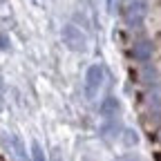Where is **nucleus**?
<instances>
[{
	"mask_svg": "<svg viewBox=\"0 0 161 161\" xmlns=\"http://www.w3.org/2000/svg\"><path fill=\"white\" fill-rule=\"evenodd\" d=\"M119 14H121V20L125 23V27L136 29L146 23V18L150 14V0H121Z\"/></svg>",
	"mask_w": 161,
	"mask_h": 161,
	"instance_id": "f257e3e1",
	"label": "nucleus"
},
{
	"mask_svg": "<svg viewBox=\"0 0 161 161\" xmlns=\"http://www.w3.org/2000/svg\"><path fill=\"white\" fill-rule=\"evenodd\" d=\"M105 83H108V69L101 63H92L85 69V80H83V92L87 101H96V96L103 92Z\"/></svg>",
	"mask_w": 161,
	"mask_h": 161,
	"instance_id": "f03ea898",
	"label": "nucleus"
},
{
	"mask_svg": "<svg viewBox=\"0 0 161 161\" xmlns=\"http://www.w3.org/2000/svg\"><path fill=\"white\" fill-rule=\"evenodd\" d=\"M157 43L150 38V36H136L134 43L130 47V56L134 63L143 65V63H152V60L157 58Z\"/></svg>",
	"mask_w": 161,
	"mask_h": 161,
	"instance_id": "7ed1b4c3",
	"label": "nucleus"
},
{
	"mask_svg": "<svg viewBox=\"0 0 161 161\" xmlns=\"http://www.w3.org/2000/svg\"><path fill=\"white\" fill-rule=\"evenodd\" d=\"M60 38H63V45L69 49V52H85L87 49V34L80 29L78 25L74 23H65L63 29H60Z\"/></svg>",
	"mask_w": 161,
	"mask_h": 161,
	"instance_id": "20e7f679",
	"label": "nucleus"
},
{
	"mask_svg": "<svg viewBox=\"0 0 161 161\" xmlns=\"http://www.w3.org/2000/svg\"><path fill=\"white\" fill-rule=\"evenodd\" d=\"M98 114L103 121H110V119H121V114H123V108H121V101L116 96H105L103 101H101L98 105Z\"/></svg>",
	"mask_w": 161,
	"mask_h": 161,
	"instance_id": "39448f33",
	"label": "nucleus"
},
{
	"mask_svg": "<svg viewBox=\"0 0 161 161\" xmlns=\"http://www.w3.org/2000/svg\"><path fill=\"white\" fill-rule=\"evenodd\" d=\"M139 80H141V85L143 87H150L154 83H159L161 80V69L159 65L154 63H143V65H139Z\"/></svg>",
	"mask_w": 161,
	"mask_h": 161,
	"instance_id": "423d86ee",
	"label": "nucleus"
},
{
	"mask_svg": "<svg viewBox=\"0 0 161 161\" xmlns=\"http://www.w3.org/2000/svg\"><path fill=\"white\" fill-rule=\"evenodd\" d=\"M123 121L121 119H110V121H103L101 123V136L108 139V141H119L121 136V130H123Z\"/></svg>",
	"mask_w": 161,
	"mask_h": 161,
	"instance_id": "0eeeda50",
	"label": "nucleus"
},
{
	"mask_svg": "<svg viewBox=\"0 0 161 161\" xmlns=\"http://www.w3.org/2000/svg\"><path fill=\"white\" fill-rule=\"evenodd\" d=\"M119 143L123 146V148H128V150H134V148H139V146H141V134H139V130H136V128H130V125H125L123 130H121Z\"/></svg>",
	"mask_w": 161,
	"mask_h": 161,
	"instance_id": "6e6552de",
	"label": "nucleus"
},
{
	"mask_svg": "<svg viewBox=\"0 0 161 161\" xmlns=\"http://www.w3.org/2000/svg\"><path fill=\"white\" fill-rule=\"evenodd\" d=\"M7 146H9L11 154L16 157V161H29V157H27V148H25L23 141H20L18 134H7Z\"/></svg>",
	"mask_w": 161,
	"mask_h": 161,
	"instance_id": "1a4fd4ad",
	"label": "nucleus"
},
{
	"mask_svg": "<svg viewBox=\"0 0 161 161\" xmlns=\"http://www.w3.org/2000/svg\"><path fill=\"white\" fill-rule=\"evenodd\" d=\"M29 161H49V157L45 154L43 146L38 141H31V152H29Z\"/></svg>",
	"mask_w": 161,
	"mask_h": 161,
	"instance_id": "9d476101",
	"label": "nucleus"
},
{
	"mask_svg": "<svg viewBox=\"0 0 161 161\" xmlns=\"http://www.w3.org/2000/svg\"><path fill=\"white\" fill-rule=\"evenodd\" d=\"M116 161H143V157H141L139 152H134V150H125L123 154L116 157Z\"/></svg>",
	"mask_w": 161,
	"mask_h": 161,
	"instance_id": "9b49d317",
	"label": "nucleus"
},
{
	"mask_svg": "<svg viewBox=\"0 0 161 161\" xmlns=\"http://www.w3.org/2000/svg\"><path fill=\"white\" fill-rule=\"evenodd\" d=\"M119 7H121V0H105L108 14H119Z\"/></svg>",
	"mask_w": 161,
	"mask_h": 161,
	"instance_id": "f8f14e48",
	"label": "nucleus"
},
{
	"mask_svg": "<svg viewBox=\"0 0 161 161\" xmlns=\"http://www.w3.org/2000/svg\"><path fill=\"white\" fill-rule=\"evenodd\" d=\"M49 161H63V157H60V148H54V150H52Z\"/></svg>",
	"mask_w": 161,
	"mask_h": 161,
	"instance_id": "ddd939ff",
	"label": "nucleus"
},
{
	"mask_svg": "<svg viewBox=\"0 0 161 161\" xmlns=\"http://www.w3.org/2000/svg\"><path fill=\"white\" fill-rule=\"evenodd\" d=\"M7 47H9V40H7L3 34H0V49H7Z\"/></svg>",
	"mask_w": 161,
	"mask_h": 161,
	"instance_id": "4468645a",
	"label": "nucleus"
},
{
	"mask_svg": "<svg viewBox=\"0 0 161 161\" xmlns=\"http://www.w3.org/2000/svg\"><path fill=\"white\" fill-rule=\"evenodd\" d=\"M154 139H157V143H159V146H161V125H159V128H157V134H154Z\"/></svg>",
	"mask_w": 161,
	"mask_h": 161,
	"instance_id": "2eb2a0df",
	"label": "nucleus"
}]
</instances>
